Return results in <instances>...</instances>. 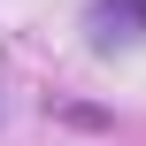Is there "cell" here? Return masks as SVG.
<instances>
[{
	"label": "cell",
	"mask_w": 146,
	"mask_h": 146,
	"mask_svg": "<svg viewBox=\"0 0 146 146\" xmlns=\"http://www.w3.org/2000/svg\"><path fill=\"white\" fill-rule=\"evenodd\" d=\"M85 31H92L100 54H115V46H146V0H92V8H85Z\"/></svg>",
	"instance_id": "obj_1"
}]
</instances>
